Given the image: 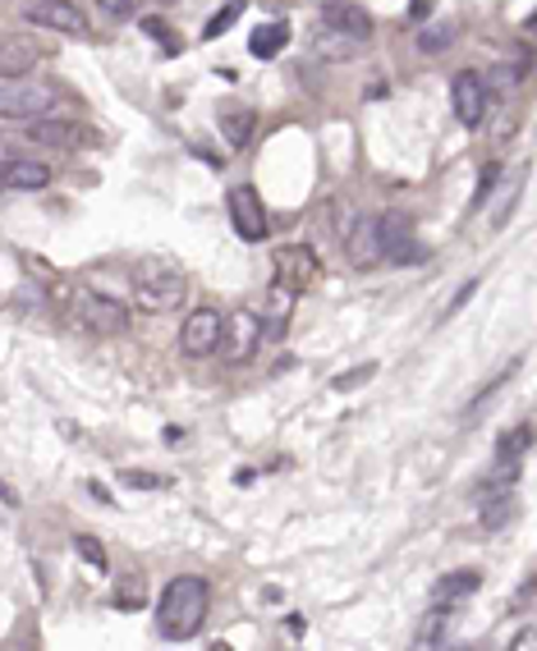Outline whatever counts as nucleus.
Wrapping results in <instances>:
<instances>
[{"label": "nucleus", "instance_id": "1", "mask_svg": "<svg viewBox=\"0 0 537 651\" xmlns=\"http://www.w3.org/2000/svg\"><path fill=\"white\" fill-rule=\"evenodd\" d=\"M207 611H212V588H207V578L179 573V578H171L166 592L156 601V633L171 638V642H189L207 624Z\"/></svg>", "mask_w": 537, "mask_h": 651}, {"label": "nucleus", "instance_id": "2", "mask_svg": "<svg viewBox=\"0 0 537 651\" xmlns=\"http://www.w3.org/2000/svg\"><path fill=\"white\" fill-rule=\"evenodd\" d=\"M184 299H189V276H184V267H175V261H166V257H143L133 267V303H138V312L161 317V312H175Z\"/></svg>", "mask_w": 537, "mask_h": 651}, {"label": "nucleus", "instance_id": "3", "mask_svg": "<svg viewBox=\"0 0 537 651\" xmlns=\"http://www.w3.org/2000/svg\"><path fill=\"white\" fill-rule=\"evenodd\" d=\"M65 115V96L51 83L37 79H5L0 83V119H19V125H37V119Z\"/></svg>", "mask_w": 537, "mask_h": 651}, {"label": "nucleus", "instance_id": "4", "mask_svg": "<svg viewBox=\"0 0 537 651\" xmlns=\"http://www.w3.org/2000/svg\"><path fill=\"white\" fill-rule=\"evenodd\" d=\"M377 248L386 261H400V267H418V261H423V244H418L413 221L405 211L377 216Z\"/></svg>", "mask_w": 537, "mask_h": 651}, {"label": "nucleus", "instance_id": "5", "mask_svg": "<svg viewBox=\"0 0 537 651\" xmlns=\"http://www.w3.org/2000/svg\"><path fill=\"white\" fill-rule=\"evenodd\" d=\"M221 335H225V317L217 307H198L189 312V322L179 330V349L189 358H212L221 353Z\"/></svg>", "mask_w": 537, "mask_h": 651}, {"label": "nucleus", "instance_id": "6", "mask_svg": "<svg viewBox=\"0 0 537 651\" xmlns=\"http://www.w3.org/2000/svg\"><path fill=\"white\" fill-rule=\"evenodd\" d=\"M23 14H28V23H37V28L69 33V37H87V14L74 5V0H33Z\"/></svg>", "mask_w": 537, "mask_h": 651}, {"label": "nucleus", "instance_id": "7", "mask_svg": "<svg viewBox=\"0 0 537 651\" xmlns=\"http://www.w3.org/2000/svg\"><path fill=\"white\" fill-rule=\"evenodd\" d=\"M451 106H455V119L464 129H478L482 119H487V83L478 79V74H455V83H451Z\"/></svg>", "mask_w": 537, "mask_h": 651}, {"label": "nucleus", "instance_id": "8", "mask_svg": "<svg viewBox=\"0 0 537 651\" xmlns=\"http://www.w3.org/2000/svg\"><path fill=\"white\" fill-rule=\"evenodd\" d=\"M230 221H235V234L248 239V244H258V239H267V207L253 188H230Z\"/></svg>", "mask_w": 537, "mask_h": 651}, {"label": "nucleus", "instance_id": "9", "mask_svg": "<svg viewBox=\"0 0 537 651\" xmlns=\"http://www.w3.org/2000/svg\"><path fill=\"white\" fill-rule=\"evenodd\" d=\"M79 317H83V326L92 335H120V330H129V307L106 299V294H83Z\"/></svg>", "mask_w": 537, "mask_h": 651}, {"label": "nucleus", "instance_id": "10", "mask_svg": "<svg viewBox=\"0 0 537 651\" xmlns=\"http://www.w3.org/2000/svg\"><path fill=\"white\" fill-rule=\"evenodd\" d=\"M478 583H482L478 569H455V573H446V578H441V583L432 588V611L455 615L459 606H469V601H474Z\"/></svg>", "mask_w": 537, "mask_h": 651}, {"label": "nucleus", "instance_id": "11", "mask_svg": "<svg viewBox=\"0 0 537 651\" xmlns=\"http://www.w3.org/2000/svg\"><path fill=\"white\" fill-rule=\"evenodd\" d=\"M37 60H42V51L33 37H19V33L0 37V79H28Z\"/></svg>", "mask_w": 537, "mask_h": 651}, {"label": "nucleus", "instance_id": "12", "mask_svg": "<svg viewBox=\"0 0 537 651\" xmlns=\"http://www.w3.org/2000/svg\"><path fill=\"white\" fill-rule=\"evenodd\" d=\"M51 184V165L46 161H28V156H14L0 165V188H14V193H42Z\"/></svg>", "mask_w": 537, "mask_h": 651}, {"label": "nucleus", "instance_id": "13", "mask_svg": "<svg viewBox=\"0 0 537 651\" xmlns=\"http://www.w3.org/2000/svg\"><path fill=\"white\" fill-rule=\"evenodd\" d=\"M28 138L33 142H56V148H83V142H97V133L74 125V119H37V125H28Z\"/></svg>", "mask_w": 537, "mask_h": 651}, {"label": "nucleus", "instance_id": "14", "mask_svg": "<svg viewBox=\"0 0 537 651\" xmlns=\"http://www.w3.org/2000/svg\"><path fill=\"white\" fill-rule=\"evenodd\" d=\"M230 330L221 335V345L230 340V363H244V358H253V349H258V340H262V322H258V312H240L235 322H225Z\"/></svg>", "mask_w": 537, "mask_h": 651}, {"label": "nucleus", "instance_id": "15", "mask_svg": "<svg viewBox=\"0 0 537 651\" xmlns=\"http://www.w3.org/2000/svg\"><path fill=\"white\" fill-rule=\"evenodd\" d=\"M345 253H349L354 267H372V261L382 257V248H377V221H372V216H354V225L345 230Z\"/></svg>", "mask_w": 537, "mask_h": 651}, {"label": "nucleus", "instance_id": "16", "mask_svg": "<svg viewBox=\"0 0 537 651\" xmlns=\"http://www.w3.org/2000/svg\"><path fill=\"white\" fill-rule=\"evenodd\" d=\"M322 28H336V33H349V37H372V14L349 5V0H331V5H322Z\"/></svg>", "mask_w": 537, "mask_h": 651}, {"label": "nucleus", "instance_id": "17", "mask_svg": "<svg viewBox=\"0 0 537 651\" xmlns=\"http://www.w3.org/2000/svg\"><path fill=\"white\" fill-rule=\"evenodd\" d=\"M276 271H280V280H285V289H290V280L308 284L317 276V257H313V248H280L276 253Z\"/></svg>", "mask_w": 537, "mask_h": 651}, {"label": "nucleus", "instance_id": "18", "mask_svg": "<svg viewBox=\"0 0 537 651\" xmlns=\"http://www.w3.org/2000/svg\"><path fill=\"white\" fill-rule=\"evenodd\" d=\"M363 46H367L363 37H349V33H336V28H317L313 56H322V60H354Z\"/></svg>", "mask_w": 537, "mask_h": 651}, {"label": "nucleus", "instance_id": "19", "mask_svg": "<svg viewBox=\"0 0 537 651\" xmlns=\"http://www.w3.org/2000/svg\"><path fill=\"white\" fill-rule=\"evenodd\" d=\"M253 129H258V115H253V111H240V106L221 111V133H225L230 148H248Z\"/></svg>", "mask_w": 537, "mask_h": 651}, {"label": "nucleus", "instance_id": "20", "mask_svg": "<svg viewBox=\"0 0 537 651\" xmlns=\"http://www.w3.org/2000/svg\"><path fill=\"white\" fill-rule=\"evenodd\" d=\"M285 42H290V28H285V23H262V28L248 37V51L258 56V60H271V56L285 51Z\"/></svg>", "mask_w": 537, "mask_h": 651}, {"label": "nucleus", "instance_id": "21", "mask_svg": "<svg viewBox=\"0 0 537 651\" xmlns=\"http://www.w3.org/2000/svg\"><path fill=\"white\" fill-rule=\"evenodd\" d=\"M455 23H428V28L423 33H418V51H423V56H441V51H446V46H455Z\"/></svg>", "mask_w": 537, "mask_h": 651}, {"label": "nucleus", "instance_id": "22", "mask_svg": "<svg viewBox=\"0 0 537 651\" xmlns=\"http://www.w3.org/2000/svg\"><path fill=\"white\" fill-rule=\"evenodd\" d=\"M244 5H248V0H230V5L217 14V19H207V28H202V37H221L225 28H230V23H235L240 14H244Z\"/></svg>", "mask_w": 537, "mask_h": 651}, {"label": "nucleus", "instance_id": "23", "mask_svg": "<svg viewBox=\"0 0 537 651\" xmlns=\"http://www.w3.org/2000/svg\"><path fill=\"white\" fill-rule=\"evenodd\" d=\"M528 441H533V431L528 427H520V431H510V437L501 441V460L510 464V460H520V454L528 450Z\"/></svg>", "mask_w": 537, "mask_h": 651}, {"label": "nucleus", "instance_id": "24", "mask_svg": "<svg viewBox=\"0 0 537 651\" xmlns=\"http://www.w3.org/2000/svg\"><path fill=\"white\" fill-rule=\"evenodd\" d=\"M97 5H102V14L110 23H129L138 14V0H97Z\"/></svg>", "mask_w": 537, "mask_h": 651}, {"label": "nucleus", "instance_id": "25", "mask_svg": "<svg viewBox=\"0 0 537 651\" xmlns=\"http://www.w3.org/2000/svg\"><path fill=\"white\" fill-rule=\"evenodd\" d=\"M74 546H79V556H83L92 569H106V550H102V542H97V537H79Z\"/></svg>", "mask_w": 537, "mask_h": 651}, {"label": "nucleus", "instance_id": "26", "mask_svg": "<svg viewBox=\"0 0 537 651\" xmlns=\"http://www.w3.org/2000/svg\"><path fill=\"white\" fill-rule=\"evenodd\" d=\"M125 487L129 491H161V487H166V477H156V473H125Z\"/></svg>", "mask_w": 537, "mask_h": 651}, {"label": "nucleus", "instance_id": "27", "mask_svg": "<svg viewBox=\"0 0 537 651\" xmlns=\"http://www.w3.org/2000/svg\"><path fill=\"white\" fill-rule=\"evenodd\" d=\"M372 376H377V363H363L359 372H345V376H336V391H354V385H367Z\"/></svg>", "mask_w": 537, "mask_h": 651}, {"label": "nucleus", "instance_id": "28", "mask_svg": "<svg viewBox=\"0 0 537 651\" xmlns=\"http://www.w3.org/2000/svg\"><path fill=\"white\" fill-rule=\"evenodd\" d=\"M120 588H125V592L115 596V606H125V611H133V606H143V601H148V596H143V583H133V578H125Z\"/></svg>", "mask_w": 537, "mask_h": 651}, {"label": "nucleus", "instance_id": "29", "mask_svg": "<svg viewBox=\"0 0 537 651\" xmlns=\"http://www.w3.org/2000/svg\"><path fill=\"white\" fill-rule=\"evenodd\" d=\"M501 523H510V500H497V504H487V514H482V527H487V533H497Z\"/></svg>", "mask_w": 537, "mask_h": 651}, {"label": "nucleus", "instance_id": "30", "mask_svg": "<svg viewBox=\"0 0 537 651\" xmlns=\"http://www.w3.org/2000/svg\"><path fill=\"white\" fill-rule=\"evenodd\" d=\"M143 28H148L152 37H171V28H166V23H161V19H143Z\"/></svg>", "mask_w": 537, "mask_h": 651}, {"label": "nucleus", "instance_id": "31", "mask_svg": "<svg viewBox=\"0 0 537 651\" xmlns=\"http://www.w3.org/2000/svg\"><path fill=\"white\" fill-rule=\"evenodd\" d=\"M428 14V0H413V19H423Z\"/></svg>", "mask_w": 537, "mask_h": 651}, {"label": "nucleus", "instance_id": "32", "mask_svg": "<svg viewBox=\"0 0 537 651\" xmlns=\"http://www.w3.org/2000/svg\"><path fill=\"white\" fill-rule=\"evenodd\" d=\"M326 5H331V0H326Z\"/></svg>", "mask_w": 537, "mask_h": 651}]
</instances>
